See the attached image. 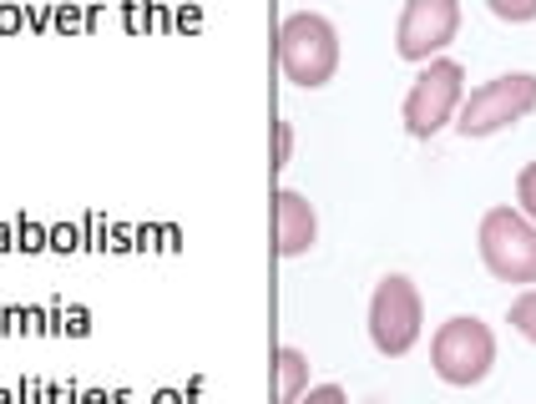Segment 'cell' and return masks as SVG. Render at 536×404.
Here are the masks:
<instances>
[{
    "mask_svg": "<svg viewBox=\"0 0 536 404\" xmlns=\"http://www.w3.org/2000/svg\"><path fill=\"white\" fill-rule=\"evenodd\" d=\"M279 66L304 91L329 87L334 71H339V36H334V25L314 11H294L279 25Z\"/></svg>",
    "mask_w": 536,
    "mask_h": 404,
    "instance_id": "1",
    "label": "cell"
},
{
    "mask_svg": "<svg viewBox=\"0 0 536 404\" xmlns=\"http://www.w3.org/2000/svg\"><path fill=\"white\" fill-rule=\"evenodd\" d=\"M430 364L446 384L471 390V384H481V379L491 374V364H496V334H491L476 314L446 318L430 339Z\"/></svg>",
    "mask_w": 536,
    "mask_h": 404,
    "instance_id": "2",
    "label": "cell"
},
{
    "mask_svg": "<svg viewBox=\"0 0 536 404\" xmlns=\"http://www.w3.org/2000/svg\"><path fill=\"white\" fill-rule=\"evenodd\" d=\"M531 112H536V76L531 71H506V76L476 87L471 96L460 101L456 132L466 142H471V137H491V132L522 122V116H531Z\"/></svg>",
    "mask_w": 536,
    "mask_h": 404,
    "instance_id": "3",
    "label": "cell"
},
{
    "mask_svg": "<svg viewBox=\"0 0 536 404\" xmlns=\"http://www.w3.org/2000/svg\"><path fill=\"white\" fill-rule=\"evenodd\" d=\"M481 263L501 283H536V223L516 207H491L481 217Z\"/></svg>",
    "mask_w": 536,
    "mask_h": 404,
    "instance_id": "4",
    "label": "cell"
},
{
    "mask_svg": "<svg viewBox=\"0 0 536 404\" xmlns=\"http://www.w3.org/2000/svg\"><path fill=\"white\" fill-rule=\"evenodd\" d=\"M460 101H466V71L460 61H430L420 76H415V87L405 91V132L410 137L430 142L435 132L446 122H456Z\"/></svg>",
    "mask_w": 536,
    "mask_h": 404,
    "instance_id": "5",
    "label": "cell"
},
{
    "mask_svg": "<svg viewBox=\"0 0 536 404\" xmlns=\"http://www.w3.org/2000/svg\"><path fill=\"white\" fill-rule=\"evenodd\" d=\"M370 339L384 359H405L420 339V293L405 273H384L370 298Z\"/></svg>",
    "mask_w": 536,
    "mask_h": 404,
    "instance_id": "6",
    "label": "cell"
},
{
    "mask_svg": "<svg viewBox=\"0 0 536 404\" xmlns=\"http://www.w3.org/2000/svg\"><path fill=\"white\" fill-rule=\"evenodd\" d=\"M460 31V0H405L395 25V50L405 61H430Z\"/></svg>",
    "mask_w": 536,
    "mask_h": 404,
    "instance_id": "7",
    "label": "cell"
},
{
    "mask_svg": "<svg viewBox=\"0 0 536 404\" xmlns=\"http://www.w3.org/2000/svg\"><path fill=\"white\" fill-rule=\"evenodd\" d=\"M273 238H279L283 258H304L319 238V217H314V202L294 188L273 192Z\"/></svg>",
    "mask_w": 536,
    "mask_h": 404,
    "instance_id": "8",
    "label": "cell"
},
{
    "mask_svg": "<svg viewBox=\"0 0 536 404\" xmlns=\"http://www.w3.org/2000/svg\"><path fill=\"white\" fill-rule=\"evenodd\" d=\"M273 369H279L273 399H279V404H299V399H304V390H309V354H299V349L283 344V349L273 354Z\"/></svg>",
    "mask_w": 536,
    "mask_h": 404,
    "instance_id": "9",
    "label": "cell"
},
{
    "mask_svg": "<svg viewBox=\"0 0 536 404\" xmlns=\"http://www.w3.org/2000/svg\"><path fill=\"white\" fill-rule=\"evenodd\" d=\"M511 328L522 334V339H531L536 344V289H526L522 298H511Z\"/></svg>",
    "mask_w": 536,
    "mask_h": 404,
    "instance_id": "10",
    "label": "cell"
},
{
    "mask_svg": "<svg viewBox=\"0 0 536 404\" xmlns=\"http://www.w3.org/2000/svg\"><path fill=\"white\" fill-rule=\"evenodd\" d=\"M491 15L506 25H522V21H536V0H485Z\"/></svg>",
    "mask_w": 536,
    "mask_h": 404,
    "instance_id": "11",
    "label": "cell"
},
{
    "mask_svg": "<svg viewBox=\"0 0 536 404\" xmlns=\"http://www.w3.org/2000/svg\"><path fill=\"white\" fill-rule=\"evenodd\" d=\"M516 202H522L516 213L536 223V162H526V167H522V177H516Z\"/></svg>",
    "mask_w": 536,
    "mask_h": 404,
    "instance_id": "12",
    "label": "cell"
},
{
    "mask_svg": "<svg viewBox=\"0 0 536 404\" xmlns=\"http://www.w3.org/2000/svg\"><path fill=\"white\" fill-rule=\"evenodd\" d=\"M289 162H294V126H289V122H273V167L283 172Z\"/></svg>",
    "mask_w": 536,
    "mask_h": 404,
    "instance_id": "13",
    "label": "cell"
},
{
    "mask_svg": "<svg viewBox=\"0 0 536 404\" xmlns=\"http://www.w3.org/2000/svg\"><path fill=\"white\" fill-rule=\"evenodd\" d=\"M299 404H349V399H345V390H339V384H309Z\"/></svg>",
    "mask_w": 536,
    "mask_h": 404,
    "instance_id": "14",
    "label": "cell"
},
{
    "mask_svg": "<svg viewBox=\"0 0 536 404\" xmlns=\"http://www.w3.org/2000/svg\"><path fill=\"white\" fill-rule=\"evenodd\" d=\"M21 252H41V248H51V233L36 223H21V243H15Z\"/></svg>",
    "mask_w": 536,
    "mask_h": 404,
    "instance_id": "15",
    "label": "cell"
},
{
    "mask_svg": "<svg viewBox=\"0 0 536 404\" xmlns=\"http://www.w3.org/2000/svg\"><path fill=\"white\" fill-rule=\"evenodd\" d=\"M51 248H61V252H77V248H81L77 227H51Z\"/></svg>",
    "mask_w": 536,
    "mask_h": 404,
    "instance_id": "16",
    "label": "cell"
},
{
    "mask_svg": "<svg viewBox=\"0 0 536 404\" xmlns=\"http://www.w3.org/2000/svg\"><path fill=\"white\" fill-rule=\"evenodd\" d=\"M21 21H26V15L15 11V5H5V11H0V31H21Z\"/></svg>",
    "mask_w": 536,
    "mask_h": 404,
    "instance_id": "17",
    "label": "cell"
},
{
    "mask_svg": "<svg viewBox=\"0 0 536 404\" xmlns=\"http://www.w3.org/2000/svg\"><path fill=\"white\" fill-rule=\"evenodd\" d=\"M56 25H61V31H77V25H81V15L71 11V5H61V11H56Z\"/></svg>",
    "mask_w": 536,
    "mask_h": 404,
    "instance_id": "18",
    "label": "cell"
},
{
    "mask_svg": "<svg viewBox=\"0 0 536 404\" xmlns=\"http://www.w3.org/2000/svg\"><path fill=\"white\" fill-rule=\"evenodd\" d=\"M66 328H71V334H87V314H81V308H71V324H66Z\"/></svg>",
    "mask_w": 536,
    "mask_h": 404,
    "instance_id": "19",
    "label": "cell"
},
{
    "mask_svg": "<svg viewBox=\"0 0 536 404\" xmlns=\"http://www.w3.org/2000/svg\"><path fill=\"white\" fill-rule=\"evenodd\" d=\"M157 404H182V399H178L172 390H162V394H157Z\"/></svg>",
    "mask_w": 536,
    "mask_h": 404,
    "instance_id": "20",
    "label": "cell"
},
{
    "mask_svg": "<svg viewBox=\"0 0 536 404\" xmlns=\"http://www.w3.org/2000/svg\"><path fill=\"white\" fill-rule=\"evenodd\" d=\"M87 404H106V394H87Z\"/></svg>",
    "mask_w": 536,
    "mask_h": 404,
    "instance_id": "21",
    "label": "cell"
}]
</instances>
